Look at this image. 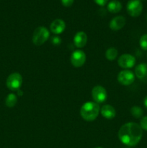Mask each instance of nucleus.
Segmentation results:
<instances>
[{
  "label": "nucleus",
  "mask_w": 147,
  "mask_h": 148,
  "mask_svg": "<svg viewBox=\"0 0 147 148\" xmlns=\"http://www.w3.org/2000/svg\"><path fill=\"white\" fill-rule=\"evenodd\" d=\"M92 96L95 103L98 104L102 103L107 100L108 93L105 88L100 85H97L92 89Z\"/></svg>",
  "instance_id": "nucleus-7"
},
{
  "label": "nucleus",
  "mask_w": 147,
  "mask_h": 148,
  "mask_svg": "<svg viewBox=\"0 0 147 148\" xmlns=\"http://www.w3.org/2000/svg\"><path fill=\"white\" fill-rule=\"evenodd\" d=\"M143 1H145V0H143Z\"/></svg>",
  "instance_id": "nucleus-27"
},
{
  "label": "nucleus",
  "mask_w": 147,
  "mask_h": 148,
  "mask_svg": "<svg viewBox=\"0 0 147 148\" xmlns=\"http://www.w3.org/2000/svg\"><path fill=\"white\" fill-rule=\"evenodd\" d=\"M52 43H53L54 45H59L61 43V39L60 38L57 37V36H55V37L52 38Z\"/></svg>",
  "instance_id": "nucleus-23"
},
{
  "label": "nucleus",
  "mask_w": 147,
  "mask_h": 148,
  "mask_svg": "<svg viewBox=\"0 0 147 148\" xmlns=\"http://www.w3.org/2000/svg\"><path fill=\"white\" fill-rule=\"evenodd\" d=\"M122 4L120 1H118V0H112L108 3V6H107L108 11L111 13H114V14L119 12L122 10Z\"/></svg>",
  "instance_id": "nucleus-15"
},
{
  "label": "nucleus",
  "mask_w": 147,
  "mask_h": 148,
  "mask_svg": "<svg viewBox=\"0 0 147 148\" xmlns=\"http://www.w3.org/2000/svg\"><path fill=\"white\" fill-rule=\"evenodd\" d=\"M95 3L97 4H98L99 6H101V7H103L105 4H107L108 0H94Z\"/></svg>",
  "instance_id": "nucleus-22"
},
{
  "label": "nucleus",
  "mask_w": 147,
  "mask_h": 148,
  "mask_svg": "<svg viewBox=\"0 0 147 148\" xmlns=\"http://www.w3.org/2000/svg\"><path fill=\"white\" fill-rule=\"evenodd\" d=\"M140 127L145 131H147V116H144L140 121Z\"/></svg>",
  "instance_id": "nucleus-20"
},
{
  "label": "nucleus",
  "mask_w": 147,
  "mask_h": 148,
  "mask_svg": "<svg viewBox=\"0 0 147 148\" xmlns=\"http://www.w3.org/2000/svg\"><path fill=\"white\" fill-rule=\"evenodd\" d=\"M66 28V23L61 19H56L53 20L50 25V31L56 35H59L63 33Z\"/></svg>",
  "instance_id": "nucleus-10"
},
{
  "label": "nucleus",
  "mask_w": 147,
  "mask_h": 148,
  "mask_svg": "<svg viewBox=\"0 0 147 148\" xmlns=\"http://www.w3.org/2000/svg\"><path fill=\"white\" fill-rule=\"evenodd\" d=\"M126 20L123 16H116L114 18L112 19V20L110 23V27L112 30H120L125 26Z\"/></svg>",
  "instance_id": "nucleus-11"
},
{
  "label": "nucleus",
  "mask_w": 147,
  "mask_h": 148,
  "mask_svg": "<svg viewBox=\"0 0 147 148\" xmlns=\"http://www.w3.org/2000/svg\"><path fill=\"white\" fill-rule=\"evenodd\" d=\"M146 20H147V16H146Z\"/></svg>",
  "instance_id": "nucleus-26"
},
{
  "label": "nucleus",
  "mask_w": 147,
  "mask_h": 148,
  "mask_svg": "<svg viewBox=\"0 0 147 148\" xmlns=\"http://www.w3.org/2000/svg\"><path fill=\"white\" fill-rule=\"evenodd\" d=\"M86 62V54L82 50H76L71 56V63L75 67L83 66Z\"/></svg>",
  "instance_id": "nucleus-8"
},
{
  "label": "nucleus",
  "mask_w": 147,
  "mask_h": 148,
  "mask_svg": "<svg viewBox=\"0 0 147 148\" xmlns=\"http://www.w3.org/2000/svg\"><path fill=\"white\" fill-rule=\"evenodd\" d=\"M118 50L116 49H115V48H110V49H108L106 51L105 56H106L107 59L110 61H112L116 59V57L118 56Z\"/></svg>",
  "instance_id": "nucleus-17"
},
{
  "label": "nucleus",
  "mask_w": 147,
  "mask_h": 148,
  "mask_svg": "<svg viewBox=\"0 0 147 148\" xmlns=\"http://www.w3.org/2000/svg\"><path fill=\"white\" fill-rule=\"evenodd\" d=\"M100 108L99 104L95 102H86L83 104L80 109L81 116L86 121H92L98 116Z\"/></svg>",
  "instance_id": "nucleus-2"
},
{
  "label": "nucleus",
  "mask_w": 147,
  "mask_h": 148,
  "mask_svg": "<svg viewBox=\"0 0 147 148\" xmlns=\"http://www.w3.org/2000/svg\"><path fill=\"white\" fill-rule=\"evenodd\" d=\"M87 42V36L83 31L76 33L74 38V43L77 48H83L86 46Z\"/></svg>",
  "instance_id": "nucleus-12"
},
{
  "label": "nucleus",
  "mask_w": 147,
  "mask_h": 148,
  "mask_svg": "<svg viewBox=\"0 0 147 148\" xmlns=\"http://www.w3.org/2000/svg\"><path fill=\"white\" fill-rule=\"evenodd\" d=\"M140 47L144 51H147V34L143 35L139 40Z\"/></svg>",
  "instance_id": "nucleus-19"
},
{
  "label": "nucleus",
  "mask_w": 147,
  "mask_h": 148,
  "mask_svg": "<svg viewBox=\"0 0 147 148\" xmlns=\"http://www.w3.org/2000/svg\"><path fill=\"white\" fill-rule=\"evenodd\" d=\"M143 136V130L139 124L128 122L123 124L118 132V138L122 144L134 147L139 143Z\"/></svg>",
  "instance_id": "nucleus-1"
},
{
  "label": "nucleus",
  "mask_w": 147,
  "mask_h": 148,
  "mask_svg": "<svg viewBox=\"0 0 147 148\" xmlns=\"http://www.w3.org/2000/svg\"><path fill=\"white\" fill-rule=\"evenodd\" d=\"M61 4H63L64 7H69L74 4V0H61Z\"/></svg>",
  "instance_id": "nucleus-21"
},
{
  "label": "nucleus",
  "mask_w": 147,
  "mask_h": 148,
  "mask_svg": "<svg viewBox=\"0 0 147 148\" xmlns=\"http://www.w3.org/2000/svg\"><path fill=\"white\" fill-rule=\"evenodd\" d=\"M118 81L121 85L128 86L135 81V75L132 71L125 69L119 72L118 75Z\"/></svg>",
  "instance_id": "nucleus-6"
},
{
  "label": "nucleus",
  "mask_w": 147,
  "mask_h": 148,
  "mask_svg": "<svg viewBox=\"0 0 147 148\" xmlns=\"http://www.w3.org/2000/svg\"><path fill=\"white\" fill-rule=\"evenodd\" d=\"M131 113L135 119L141 118L144 115V111H143L142 108L139 106H136L131 108Z\"/></svg>",
  "instance_id": "nucleus-18"
},
{
  "label": "nucleus",
  "mask_w": 147,
  "mask_h": 148,
  "mask_svg": "<svg viewBox=\"0 0 147 148\" xmlns=\"http://www.w3.org/2000/svg\"><path fill=\"white\" fill-rule=\"evenodd\" d=\"M127 12L133 17H137L143 11V4L141 0H130L126 6Z\"/></svg>",
  "instance_id": "nucleus-5"
},
{
  "label": "nucleus",
  "mask_w": 147,
  "mask_h": 148,
  "mask_svg": "<svg viewBox=\"0 0 147 148\" xmlns=\"http://www.w3.org/2000/svg\"><path fill=\"white\" fill-rule=\"evenodd\" d=\"M135 75L138 79H144L147 75V64L141 63L137 65L135 69Z\"/></svg>",
  "instance_id": "nucleus-14"
},
{
  "label": "nucleus",
  "mask_w": 147,
  "mask_h": 148,
  "mask_svg": "<svg viewBox=\"0 0 147 148\" xmlns=\"http://www.w3.org/2000/svg\"><path fill=\"white\" fill-rule=\"evenodd\" d=\"M118 65L122 69L132 68L135 64V58L131 54H122L119 57L118 61Z\"/></svg>",
  "instance_id": "nucleus-9"
},
{
  "label": "nucleus",
  "mask_w": 147,
  "mask_h": 148,
  "mask_svg": "<svg viewBox=\"0 0 147 148\" xmlns=\"http://www.w3.org/2000/svg\"><path fill=\"white\" fill-rule=\"evenodd\" d=\"M50 37V32L43 26H40L37 27L33 32V43L35 46H41L48 40Z\"/></svg>",
  "instance_id": "nucleus-3"
},
{
  "label": "nucleus",
  "mask_w": 147,
  "mask_h": 148,
  "mask_svg": "<svg viewBox=\"0 0 147 148\" xmlns=\"http://www.w3.org/2000/svg\"><path fill=\"white\" fill-rule=\"evenodd\" d=\"M17 102V98L15 94L10 93L7 96L5 100V104L9 108L14 107Z\"/></svg>",
  "instance_id": "nucleus-16"
},
{
  "label": "nucleus",
  "mask_w": 147,
  "mask_h": 148,
  "mask_svg": "<svg viewBox=\"0 0 147 148\" xmlns=\"http://www.w3.org/2000/svg\"><path fill=\"white\" fill-rule=\"evenodd\" d=\"M95 148H102V147H95Z\"/></svg>",
  "instance_id": "nucleus-25"
},
{
  "label": "nucleus",
  "mask_w": 147,
  "mask_h": 148,
  "mask_svg": "<svg viewBox=\"0 0 147 148\" xmlns=\"http://www.w3.org/2000/svg\"><path fill=\"white\" fill-rule=\"evenodd\" d=\"M100 113L102 116L107 119H112L116 115L115 109L110 105H104L100 108Z\"/></svg>",
  "instance_id": "nucleus-13"
},
{
  "label": "nucleus",
  "mask_w": 147,
  "mask_h": 148,
  "mask_svg": "<svg viewBox=\"0 0 147 148\" xmlns=\"http://www.w3.org/2000/svg\"><path fill=\"white\" fill-rule=\"evenodd\" d=\"M144 106H145L146 108L147 109V96H146L145 98H144Z\"/></svg>",
  "instance_id": "nucleus-24"
},
{
  "label": "nucleus",
  "mask_w": 147,
  "mask_h": 148,
  "mask_svg": "<svg viewBox=\"0 0 147 148\" xmlns=\"http://www.w3.org/2000/svg\"><path fill=\"white\" fill-rule=\"evenodd\" d=\"M7 87L12 91H17L22 84V77L20 73L14 72L7 77Z\"/></svg>",
  "instance_id": "nucleus-4"
}]
</instances>
